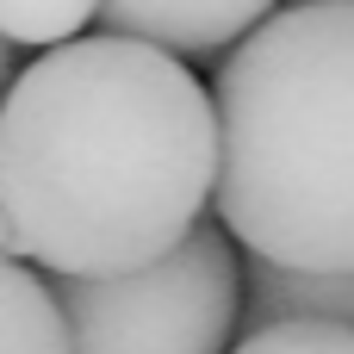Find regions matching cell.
Returning a JSON list of instances; mask_svg holds the SVG:
<instances>
[{
	"instance_id": "cell-8",
	"label": "cell",
	"mask_w": 354,
	"mask_h": 354,
	"mask_svg": "<svg viewBox=\"0 0 354 354\" xmlns=\"http://www.w3.org/2000/svg\"><path fill=\"white\" fill-rule=\"evenodd\" d=\"M230 354H354V324L342 317H286L243 330Z\"/></svg>"
},
{
	"instance_id": "cell-1",
	"label": "cell",
	"mask_w": 354,
	"mask_h": 354,
	"mask_svg": "<svg viewBox=\"0 0 354 354\" xmlns=\"http://www.w3.org/2000/svg\"><path fill=\"white\" fill-rule=\"evenodd\" d=\"M218 193V100L187 56L100 31L50 44L0 93V212L50 274L168 255Z\"/></svg>"
},
{
	"instance_id": "cell-5",
	"label": "cell",
	"mask_w": 354,
	"mask_h": 354,
	"mask_svg": "<svg viewBox=\"0 0 354 354\" xmlns=\"http://www.w3.org/2000/svg\"><path fill=\"white\" fill-rule=\"evenodd\" d=\"M286 317H342L354 324V268H286L274 255H249L243 330Z\"/></svg>"
},
{
	"instance_id": "cell-7",
	"label": "cell",
	"mask_w": 354,
	"mask_h": 354,
	"mask_svg": "<svg viewBox=\"0 0 354 354\" xmlns=\"http://www.w3.org/2000/svg\"><path fill=\"white\" fill-rule=\"evenodd\" d=\"M93 19H100V0H0V37L25 50L68 44Z\"/></svg>"
},
{
	"instance_id": "cell-9",
	"label": "cell",
	"mask_w": 354,
	"mask_h": 354,
	"mask_svg": "<svg viewBox=\"0 0 354 354\" xmlns=\"http://www.w3.org/2000/svg\"><path fill=\"white\" fill-rule=\"evenodd\" d=\"M0 249H12V255H19V236H12V218H6V212H0Z\"/></svg>"
},
{
	"instance_id": "cell-6",
	"label": "cell",
	"mask_w": 354,
	"mask_h": 354,
	"mask_svg": "<svg viewBox=\"0 0 354 354\" xmlns=\"http://www.w3.org/2000/svg\"><path fill=\"white\" fill-rule=\"evenodd\" d=\"M0 354H75L68 311L56 286H44L37 261L0 249Z\"/></svg>"
},
{
	"instance_id": "cell-10",
	"label": "cell",
	"mask_w": 354,
	"mask_h": 354,
	"mask_svg": "<svg viewBox=\"0 0 354 354\" xmlns=\"http://www.w3.org/2000/svg\"><path fill=\"white\" fill-rule=\"evenodd\" d=\"M6 68H12V44H6V37H0V93H6V81H12V75H6Z\"/></svg>"
},
{
	"instance_id": "cell-3",
	"label": "cell",
	"mask_w": 354,
	"mask_h": 354,
	"mask_svg": "<svg viewBox=\"0 0 354 354\" xmlns=\"http://www.w3.org/2000/svg\"><path fill=\"white\" fill-rule=\"evenodd\" d=\"M75 354H230L249 268L224 224H193L168 255L124 274H56Z\"/></svg>"
},
{
	"instance_id": "cell-4",
	"label": "cell",
	"mask_w": 354,
	"mask_h": 354,
	"mask_svg": "<svg viewBox=\"0 0 354 354\" xmlns=\"http://www.w3.org/2000/svg\"><path fill=\"white\" fill-rule=\"evenodd\" d=\"M280 0H100V25L124 37H149L174 56H224Z\"/></svg>"
},
{
	"instance_id": "cell-2",
	"label": "cell",
	"mask_w": 354,
	"mask_h": 354,
	"mask_svg": "<svg viewBox=\"0 0 354 354\" xmlns=\"http://www.w3.org/2000/svg\"><path fill=\"white\" fill-rule=\"evenodd\" d=\"M218 218L249 255L354 268V0H292L212 75Z\"/></svg>"
}]
</instances>
